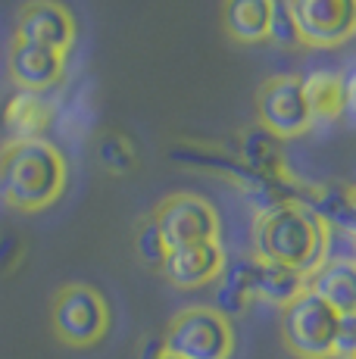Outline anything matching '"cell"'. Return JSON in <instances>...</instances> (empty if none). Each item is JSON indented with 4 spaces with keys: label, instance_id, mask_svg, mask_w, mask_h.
<instances>
[{
    "label": "cell",
    "instance_id": "cell-13",
    "mask_svg": "<svg viewBox=\"0 0 356 359\" xmlns=\"http://www.w3.org/2000/svg\"><path fill=\"white\" fill-rule=\"evenodd\" d=\"M306 291L328 303L338 316L356 313V262L353 259H325L306 278Z\"/></svg>",
    "mask_w": 356,
    "mask_h": 359
},
{
    "label": "cell",
    "instance_id": "cell-15",
    "mask_svg": "<svg viewBox=\"0 0 356 359\" xmlns=\"http://www.w3.org/2000/svg\"><path fill=\"white\" fill-rule=\"evenodd\" d=\"M275 0H222V29L238 44H259L269 38Z\"/></svg>",
    "mask_w": 356,
    "mask_h": 359
},
{
    "label": "cell",
    "instance_id": "cell-23",
    "mask_svg": "<svg viewBox=\"0 0 356 359\" xmlns=\"http://www.w3.org/2000/svg\"><path fill=\"white\" fill-rule=\"evenodd\" d=\"M169 350H166V337L163 334H147L138 347V359H163Z\"/></svg>",
    "mask_w": 356,
    "mask_h": 359
},
{
    "label": "cell",
    "instance_id": "cell-7",
    "mask_svg": "<svg viewBox=\"0 0 356 359\" xmlns=\"http://www.w3.org/2000/svg\"><path fill=\"white\" fill-rule=\"evenodd\" d=\"M150 216L156 219L169 250L188 244H203V241H219V212L210 200L197 194H169L153 206Z\"/></svg>",
    "mask_w": 356,
    "mask_h": 359
},
{
    "label": "cell",
    "instance_id": "cell-11",
    "mask_svg": "<svg viewBox=\"0 0 356 359\" xmlns=\"http://www.w3.org/2000/svg\"><path fill=\"white\" fill-rule=\"evenodd\" d=\"M66 75V53L47 50L38 44L13 41L10 47V79L19 91L44 94L53 85H60Z\"/></svg>",
    "mask_w": 356,
    "mask_h": 359
},
{
    "label": "cell",
    "instance_id": "cell-3",
    "mask_svg": "<svg viewBox=\"0 0 356 359\" xmlns=\"http://www.w3.org/2000/svg\"><path fill=\"white\" fill-rule=\"evenodd\" d=\"M113 313L107 297L94 285L69 281L50 300V328L63 347L69 350H91L109 334Z\"/></svg>",
    "mask_w": 356,
    "mask_h": 359
},
{
    "label": "cell",
    "instance_id": "cell-18",
    "mask_svg": "<svg viewBox=\"0 0 356 359\" xmlns=\"http://www.w3.org/2000/svg\"><path fill=\"white\" fill-rule=\"evenodd\" d=\"M135 257H138L141 266L156 269V272H160L169 257V244L153 216H141L138 225H135Z\"/></svg>",
    "mask_w": 356,
    "mask_h": 359
},
{
    "label": "cell",
    "instance_id": "cell-1",
    "mask_svg": "<svg viewBox=\"0 0 356 359\" xmlns=\"http://www.w3.org/2000/svg\"><path fill=\"white\" fill-rule=\"evenodd\" d=\"M331 229L303 203H278L256 210L253 219V257L297 269L310 278L328 259Z\"/></svg>",
    "mask_w": 356,
    "mask_h": 359
},
{
    "label": "cell",
    "instance_id": "cell-26",
    "mask_svg": "<svg viewBox=\"0 0 356 359\" xmlns=\"http://www.w3.org/2000/svg\"><path fill=\"white\" fill-rule=\"evenodd\" d=\"M350 241H353V262H356V234H353V238H350Z\"/></svg>",
    "mask_w": 356,
    "mask_h": 359
},
{
    "label": "cell",
    "instance_id": "cell-17",
    "mask_svg": "<svg viewBox=\"0 0 356 359\" xmlns=\"http://www.w3.org/2000/svg\"><path fill=\"white\" fill-rule=\"evenodd\" d=\"M306 291V275L297 269L278 266V262L256 259V300L269 303V306L285 309Z\"/></svg>",
    "mask_w": 356,
    "mask_h": 359
},
{
    "label": "cell",
    "instance_id": "cell-12",
    "mask_svg": "<svg viewBox=\"0 0 356 359\" xmlns=\"http://www.w3.org/2000/svg\"><path fill=\"white\" fill-rule=\"evenodd\" d=\"M213 291V309L235 319L250 309V303L256 300V257H241L235 262H225L222 275L216 278Z\"/></svg>",
    "mask_w": 356,
    "mask_h": 359
},
{
    "label": "cell",
    "instance_id": "cell-21",
    "mask_svg": "<svg viewBox=\"0 0 356 359\" xmlns=\"http://www.w3.org/2000/svg\"><path fill=\"white\" fill-rule=\"evenodd\" d=\"M356 356V313L341 316L338 325V359H353Z\"/></svg>",
    "mask_w": 356,
    "mask_h": 359
},
{
    "label": "cell",
    "instance_id": "cell-5",
    "mask_svg": "<svg viewBox=\"0 0 356 359\" xmlns=\"http://www.w3.org/2000/svg\"><path fill=\"white\" fill-rule=\"evenodd\" d=\"M166 350L178 359H228L235 353V328L213 306H188L169 319Z\"/></svg>",
    "mask_w": 356,
    "mask_h": 359
},
{
    "label": "cell",
    "instance_id": "cell-2",
    "mask_svg": "<svg viewBox=\"0 0 356 359\" xmlns=\"http://www.w3.org/2000/svg\"><path fill=\"white\" fill-rule=\"evenodd\" d=\"M69 165L53 144L6 141L0 147V197L16 212H41L66 191Z\"/></svg>",
    "mask_w": 356,
    "mask_h": 359
},
{
    "label": "cell",
    "instance_id": "cell-24",
    "mask_svg": "<svg viewBox=\"0 0 356 359\" xmlns=\"http://www.w3.org/2000/svg\"><path fill=\"white\" fill-rule=\"evenodd\" d=\"M344 116L356 126V69L344 75Z\"/></svg>",
    "mask_w": 356,
    "mask_h": 359
},
{
    "label": "cell",
    "instance_id": "cell-10",
    "mask_svg": "<svg viewBox=\"0 0 356 359\" xmlns=\"http://www.w3.org/2000/svg\"><path fill=\"white\" fill-rule=\"evenodd\" d=\"M225 262H228L225 259V247L219 241H203V244H188L169 250L160 272L178 291H197V287L216 285Z\"/></svg>",
    "mask_w": 356,
    "mask_h": 359
},
{
    "label": "cell",
    "instance_id": "cell-4",
    "mask_svg": "<svg viewBox=\"0 0 356 359\" xmlns=\"http://www.w3.org/2000/svg\"><path fill=\"white\" fill-rule=\"evenodd\" d=\"M338 325L341 316L313 291L282 309V341L297 359H338Z\"/></svg>",
    "mask_w": 356,
    "mask_h": 359
},
{
    "label": "cell",
    "instance_id": "cell-25",
    "mask_svg": "<svg viewBox=\"0 0 356 359\" xmlns=\"http://www.w3.org/2000/svg\"><path fill=\"white\" fill-rule=\"evenodd\" d=\"M350 203H353V212H356V184H350Z\"/></svg>",
    "mask_w": 356,
    "mask_h": 359
},
{
    "label": "cell",
    "instance_id": "cell-20",
    "mask_svg": "<svg viewBox=\"0 0 356 359\" xmlns=\"http://www.w3.org/2000/svg\"><path fill=\"white\" fill-rule=\"evenodd\" d=\"M266 41H272V44H278V47H297V44H303V41H300L297 25H294L291 13H287V6H285V0H275V13H272L269 38H266Z\"/></svg>",
    "mask_w": 356,
    "mask_h": 359
},
{
    "label": "cell",
    "instance_id": "cell-9",
    "mask_svg": "<svg viewBox=\"0 0 356 359\" xmlns=\"http://www.w3.org/2000/svg\"><path fill=\"white\" fill-rule=\"evenodd\" d=\"M75 16L57 0H25L13 19V41L66 53L75 44Z\"/></svg>",
    "mask_w": 356,
    "mask_h": 359
},
{
    "label": "cell",
    "instance_id": "cell-14",
    "mask_svg": "<svg viewBox=\"0 0 356 359\" xmlns=\"http://www.w3.org/2000/svg\"><path fill=\"white\" fill-rule=\"evenodd\" d=\"M53 109L44 100V94L19 91L13 94L4 109V131L6 141H41L44 131L50 128Z\"/></svg>",
    "mask_w": 356,
    "mask_h": 359
},
{
    "label": "cell",
    "instance_id": "cell-8",
    "mask_svg": "<svg viewBox=\"0 0 356 359\" xmlns=\"http://www.w3.org/2000/svg\"><path fill=\"white\" fill-rule=\"evenodd\" d=\"M300 41L310 47H341L356 38V0H285Z\"/></svg>",
    "mask_w": 356,
    "mask_h": 359
},
{
    "label": "cell",
    "instance_id": "cell-22",
    "mask_svg": "<svg viewBox=\"0 0 356 359\" xmlns=\"http://www.w3.org/2000/svg\"><path fill=\"white\" fill-rule=\"evenodd\" d=\"M22 238L19 234H4L0 238V272H13V269L19 266V259H22Z\"/></svg>",
    "mask_w": 356,
    "mask_h": 359
},
{
    "label": "cell",
    "instance_id": "cell-16",
    "mask_svg": "<svg viewBox=\"0 0 356 359\" xmlns=\"http://www.w3.org/2000/svg\"><path fill=\"white\" fill-rule=\"evenodd\" d=\"M303 81V97L310 107L313 122H334L344 116V75L334 72V69H319L310 72Z\"/></svg>",
    "mask_w": 356,
    "mask_h": 359
},
{
    "label": "cell",
    "instance_id": "cell-19",
    "mask_svg": "<svg viewBox=\"0 0 356 359\" xmlns=\"http://www.w3.org/2000/svg\"><path fill=\"white\" fill-rule=\"evenodd\" d=\"M97 160L109 175H128L138 165V150H135L132 137L119 135V131H107L97 141Z\"/></svg>",
    "mask_w": 356,
    "mask_h": 359
},
{
    "label": "cell",
    "instance_id": "cell-6",
    "mask_svg": "<svg viewBox=\"0 0 356 359\" xmlns=\"http://www.w3.org/2000/svg\"><path fill=\"white\" fill-rule=\"evenodd\" d=\"M256 122L278 141H291L313 128L300 75H272L256 88Z\"/></svg>",
    "mask_w": 356,
    "mask_h": 359
},
{
    "label": "cell",
    "instance_id": "cell-28",
    "mask_svg": "<svg viewBox=\"0 0 356 359\" xmlns=\"http://www.w3.org/2000/svg\"><path fill=\"white\" fill-rule=\"evenodd\" d=\"M353 359H356V356H353Z\"/></svg>",
    "mask_w": 356,
    "mask_h": 359
},
{
    "label": "cell",
    "instance_id": "cell-27",
    "mask_svg": "<svg viewBox=\"0 0 356 359\" xmlns=\"http://www.w3.org/2000/svg\"><path fill=\"white\" fill-rule=\"evenodd\" d=\"M163 359H178V356H172V353H166V356H163Z\"/></svg>",
    "mask_w": 356,
    "mask_h": 359
}]
</instances>
